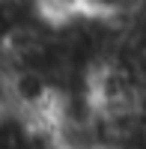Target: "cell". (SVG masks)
<instances>
[{
  "instance_id": "1",
  "label": "cell",
  "mask_w": 146,
  "mask_h": 149,
  "mask_svg": "<svg viewBox=\"0 0 146 149\" xmlns=\"http://www.w3.org/2000/svg\"><path fill=\"white\" fill-rule=\"evenodd\" d=\"M137 9H140V0H81V12L104 21H119V24L134 18Z\"/></svg>"
},
{
  "instance_id": "2",
  "label": "cell",
  "mask_w": 146,
  "mask_h": 149,
  "mask_svg": "<svg viewBox=\"0 0 146 149\" xmlns=\"http://www.w3.org/2000/svg\"><path fill=\"white\" fill-rule=\"evenodd\" d=\"M30 27H36V24H30L9 0H0V51H6V48L15 42L24 30H30Z\"/></svg>"
},
{
  "instance_id": "3",
  "label": "cell",
  "mask_w": 146,
  "mask_h": 149,
  "mask_svg": "<svg viewBox=\"0 0 146 149\" xmlns=\"http://www.w3.org/2000/svg\"><path fill=\"white\" fill-rule=\"evenodd\" d=\"M48 21H63L81 12V0H39Z\"/></svg>"
}]
</instances>
